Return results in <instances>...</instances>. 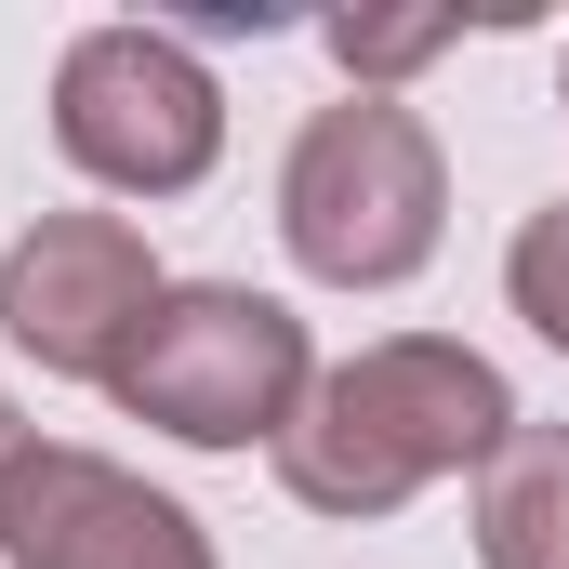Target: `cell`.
Masks as SVG:
<instances>
[{"label": "cell", "mask_w": 569, "mask_h": 569, "mask_svg": "<svg viewBox=\"0 0 569 569\" xmlns=\"http://www.w3.org/2000/svg\"><path fill=\"white\" fill-rule=\"evenodd\" d=\"M503 437H517V385H503L477 345H450V331H385V345H358V358H331V371L305 385V411H291V437H279V490L305 517L371 530V517H398L437 477H490Z\"/></svg>", "instance_id": "cell-1"}, {"label": "cell", "mask_w": 569, "mask_h": 569, "mask_svg": "<svg viewBox=\"0 0 569 569\" xmlns=\"http://www.w3.org/2000/svg\"><path fill=\"white\" fill-rule=\"evenodd\" d=\"M477 569H569V425H517L477 477Z\"/></svg>", "instance_id": "cell-7"}, {"label": "cell", "mask_w": 569, "mask_h": 569, "mask_svg": "<svg viewBox=\"0 0 569 569\" xmlns=\"http://www.w3.org/2000/svg\"><path fill=\"white\" fill-rule=\"evenodd\" d=\"M53 146L120 199H186L226 159V93L172 27H80L53 67Z\"/></svg>", "instance_id": "cell-4"}, {"label": "cell", "mask_w": 569, "mask_h": 569, "mask_svg": "<svg viewBox=\"0 0 569 569\" xmlns=\"http://www.w3.org/2000/svg\"><path fill=\"white\" fill-rule=\"evenodd\" d=\"M159 252H146L133 212H40L13 252H0V331L13 358H40L53 385H107L133 358L146 305H159Z\"/></svg>", "instance_id": "cell-5"}, {"label": "cell", "mask_w": 569, "mask_h": 569, "mask_svg": "<svg viewBox=\"0 0 569 569\" xmlns=\"http://www.w3.org/2000/svg\"><path fill=\"white\" fill-rule=\"evenodd\" d=\"M0 557L13 569H212V530L172 490H146L133 463L27 437V463L0 490Z\"/></svg>", "instance_id": "cell-6"}, {"label": "cell", "mask_w": 569, "mask_h": 569, "mask_svg": "<svg viewBox=\"0 0 569 569\" xmlns=\"http://www.w3.org/2000/svg\"><path fill=\"white\" fill-rule=\"evenodd\" d=\"M13 463H27V425H13V398H0V490H13Z\"/></svg>", "instance_id": "cell-10"}, {"label": "cell", "mask_w": 569, "mask_h": 569, "mask_svg": "<svg viewBox=\"0 0 569 569\" xmlns=\"http://www.w3.org/2000/svg\"><path fill=\"white\" fill-rule=\"evenodd\" d=\"M279 239L305 279L331 291H398L437 266V239H450V159L437 133L398 107V93H345V107H318L279 159Z\"/></svg>", "instance_id": "cell-2"}, {"label": "cell", "mask_w": 569, "mask_h": 569, "mask_svg": "<svg viewBox=\"0 0 569 569\" xmlns=\"http://www.w3.org/2000/svg\"><path fill=\"white\" fill-rule=\"evenodd\" d=\"M305 385H318V358H305V318H291L279 291H239V279H172L146 305L133 358L107 371V398L133 411V425L186 437V450H279L291 411H305Z\"/></svg>", "instance_id": "cell-3"}, {"label": "cell", "mask_w": 569, "mask_h": 569, "mask_svg": "<svg viewBox=\"0 0 569 569\" xmlns=\"http://www.w3.org/2000/svg\"><path fill=\"white\" fill-rule=\"evenodd\" d=\"M463 40V13H331V67L358 80V93H385V80H411Z\"/></svg>", "instance_id": "cell-8"}, {"label": "cell", "mask_w": 569, "mask_h": 569, "mask_svg": "<svg viewBox=\"0 0 569 569\" xmlns=\"http://www.w3.org/2000/svg\"><path fill=\"white\" fill-rule=\"evenodd\" d=\"M503 305H517V318H530V331L569 358V199L517 226V252H503Z\"/></svg>", "instance_id": "cell-9"}]
</instances>
